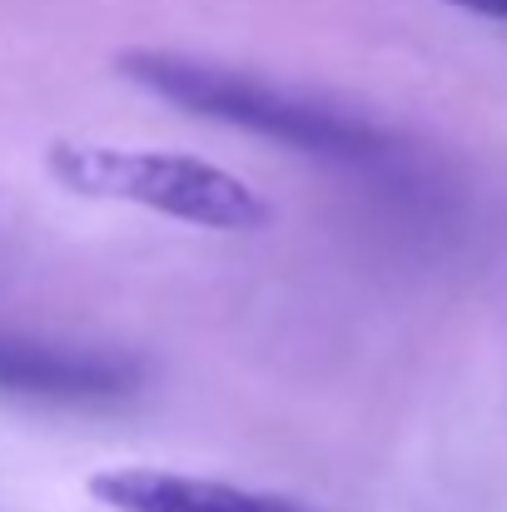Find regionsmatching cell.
Returning a JSON list of instances; mask_svg holds the SVG:
<instances>
[{
	"label": "cell",
	"instance_id": "5",
	"mask_svg": "<svg viewBox=\"0 0 507 512\" xmlns=\"http://www.w3.org/2000/svg\"><path fill=\"white\" fill-rule=\"evenodd\" d=\"M443 5H458V10H473L488 20H507V0H443Z\"/></svg>",
	"mask_w": 507,
	"mask_h": 512
},
{
	"label": "cell",
	"instance_id": "2",
	"mask_svg": "<svg viewBox=\"0 0 507 512\" xmlns=\"http://www.w3.org/2000/svg\"><path fill=\"white\" fill-rule=\"evenodd\" d=\"M45 170L80 199H115L150 214H165L194 229L219 234H254L274 219L269 199L244 184L239 174L219 170L194 155L174 150H125V145H90V140H55Z\"/></svg>",
	"mask_w": 507,
	"mask_h": 512
},
{
	"label": "cell",
	"instance_id": "3",
	"mask_svg": "<svg viewBox=\"0 0 507 512\" xmlns=\"http://www.w3.org/2000/svg\"><path fill=\"white\" fill-rule=\"evenodd\" d=\"M145 388V363L115 348L55 343L0 329V393L60 403V408H105Z\"/></svg>",
	"mask_w": 507,
	"mask_h": 512
},
{
	"label": "cell",
	"instance_id": "1",
	"mask_svg": "<svg viewBox=\"0 0 507 512\" xmlns=\"http://www.w3.org/2000/svg\"><path fill=\"white\" fill-rule=\"evenodd\" d=\"M120 75L135 80L140 90L169 100L174 110L194 115V120H214V125L274 140V145L309 155V160H329V165H383V160H393V140L373 120L324 105L304 90L259 80L249 70H229V65L174 55V50H125Z\"/></svg>",
	"mask_w": 507,
	"mask_h": 512
},
{
	"label": "cell",
	"instance_id": "4",
	"mask_svg": "<svg viewBox=\"0 0 507 512\" xmlns=\"http://www.w3.org/2000/svg\"><path fill=\"white\" fill-rule=\"evenodd\" d=\"M90 498L110 512H319L284 493H254L169 468H105L90 478Z\"/></svg>",
	"mask_w": 507,
	"mask_h": 512
}]
</instances>
